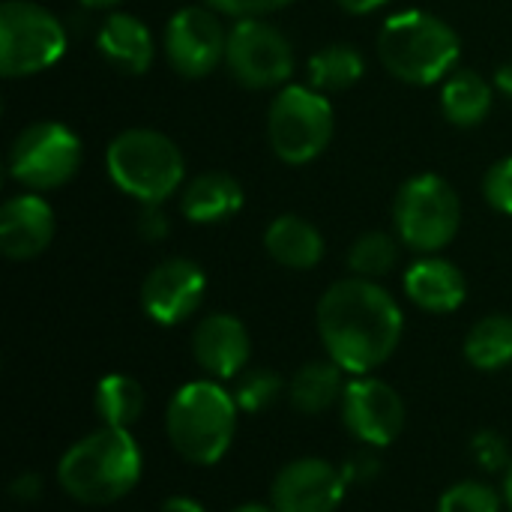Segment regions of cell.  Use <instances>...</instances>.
Segmentation results:
<instances>
[{
  "label": "cell",
  "mask_w": 512,
  "mask_h": 512,
  "mask_svg": "<svg viewBox=\"0 0 512 512\" xmlns=\"http://www.w3.org/2000/svg\"><path fill=\"white\" fill-rule=\"evenodd\" d=\"M315 324L327 357L351 378L381 369L405 333V315L393 294L360 276L339 279L321 294Z\"/></svg>",
  "instance_id": "obj_1"
},
{
  "label": "cell",
  "mask_w": 512,
  "mask_h": 512,
  "mask_svg": "<svg viewBox=\"0 0 512 512\" xmlns=\"http://www.w3.org/2000/svg\"><path fill=\"white\" fill-rule=\"evenodd\" d=\"M141 471L144 456L132 429L99 426L60 456L57 486L84 507H108L138 486Z\"/></svg>",
  "instance_id": "obj_2"
},
{
  "label": "cell",
  "mask_w": 512,
  "mask_h": 512,
  "mask_svg": "<svg viewBox=\"0 0 512 512\" xmlns=\"http://www.w3.org/2000/svg\"><path fill=\"white\" fill-rule=\"evenodd\" d=\"M237 402L219 381L201 378L183 384L165 411V435L174 453L195 465L210 468L222 462L237 435Z\"/></svg>",
  "instance_id": "obj_3"
},
{
  "label": "cell",
  "mask_w": 512,
  "mask_h": 512,
  "mask_svg": "<svg viewBox=\"0 0 512 512\" xmlns=\"http://www.w3.org/2000/svg\"><path fill=\"white\" fill-rule=\"evenodd\" d=\"M459 51V33L444 18L423 9L390 15L378 33V57L384 69L414 87H429L447 78Z\"/></svg>",
  "instance_id": "obj_4"
},
{
  "label": "cell",
  "mask_w": 512,
  "mask_h": 512,
  "mask_svg": "<svg viewBox=\"0 0 512 512\" xmlns=\"http://www.w3.org/2000/svg\"><path fill=\"white\" fill-rule=\"evenodd\" d=\"M111 183L138 204H162L186 183V159L180 147L156 129H123L105 150Z\"/></svg>",
  "instance_id": "obj_5"
},
{
  "label": "cell",
  "mask_w": 512,
  "mask_h": 512,
  "mask_svg": "<svg viewBox=\"0 0 512 512\" xmlns=\"http://www.w3.org/2000/svg\"><path fill=\"white\" fill-rule=\"evenodd\" d=\"M396 237L420 252L435 255L447 249L462 225V201L456 189L438 174H417L405 180L393 201Z\"/></svg>",
  "instance_id": "obj_6"
},
{
  "label": "cell",
  "mask_w": 512,
  "mask_h": 512,
  "mask_svg": "<svg viewBox=\"0 0 512 512\" xmlns=\"http://www.w3.org/2000/svg\"><path fill=\"white\" fill-rule=\"evenodd\" d=\"M336 129L330 99L306 84H285L267 111V138L285 165H306L318 159Z\"/></svg>",
  "instance_id": "obj_7"
},
{
  "label": "cell",
  "mask_w": 512,
  "mask_h": 512,
  "mask_svg": "<svg viewBox=\"0 0 512 512\" xmlns=\"http://www.w3.org/2000/svg\"><path fill=\"white\" fill-rule=\"evenodd\" d=\"M66 51V27L54 12L33 0H6L0 6V72L27 78L54 66Z\"/></svg>",
  "instance_id": "obj_8"
},
{
  "label": "cell",
  "mask_w": 512,
  "mask_h": 512,
  "mask_svg": "<svg viewBox=\"0 0 512 512\" xmlns=\"http://www.w3.org/2000/svg\"><path fill=\"white\" fill-rule=\"evenodd\" d=\"M81 159V138L69 126L57 120H36L9 144L6 168L18 186L30 192H48L66 186L78 174Z\"/></svg>",
  "instance_id": "obj_9"
},
{
  "label": "cell",
  "mask_w": 512,
  "mask_h": 512,
  "mask_svg": "<svg viewBox=\"0 0 512 512\" xmlns=\"http://www.w3.org/2000/svg\"><path fill=\"white\" fill-rule=\"evenodd\" d=\"M225 66L231 78L249 90L285 87L294 72V48L288 36L264 18H237L228 30Z\"/></svg>",
  "instance_id": "obj_10"
},
{
  "label": "cell",
  "mask_w": 512,
  "mask_h": 512,
  "mask_svg": "<svg viewBox=\"0 0 512 512\" xmlns=\"http://www.w3.org/2000/svg\"><path fill=\"white\" fill-rule=\"evenodd\" d=\"M339 414L351 438H357L369 450H384L396 444L408 423V408L396 387L372 375H360L345 384Z\"/></svg>",
  "instance_id": "obj_11"
},
{
  "label": "cell",
  "mask_w": 512,
  "mask_h": 512,
  "mask_svg": "<svg viewBox=\"0 0 512 512\" xmlns=\"http://www.w3.org/2000/svg\"><path fill=\"white\" fill-rule=\"evenodd\" d=\"M228 30L216 9L183 6L165 24V57L180 78H204L225 63Z\"/></svg>",
  "instance_id": "obj_12"
},
{
  "label": "cell",
  "mask_w": 512,
  "mask_h": 512,
  "mask_svg": "<svg viewBox=\"0 0 512 512\" xmlns=\"http://www.w3.org/2000/svg\"><path fill=\"white\" fill-rule=\"evenodd\" d=\"M348 480L342 468L327 459H294L270 486V507L276 512H336L345 501Z\"/></svg>",
  "instance_id": "obj_13"
},
{
  "label": "cell",
  "mask_w": 512,
  "mask_h": 512,
  "mask_svg": "<svg viewBox=\"0 0 512 512\" xmlns=\"http://www.w3.org/2000/svg\"><path fill=\"white\" fill-rule=\"evenodd\" d=\"M204 294H207V276L195 261L165 258L144 276L141 306L150 321L162 327H177L201 309Z\"/></svg>",
  "instance_id": "obj_14"
},
{
  "label": "cell",
  "mask_w": 512,
  "mask_h": 512,
  "mask_svg": "<svg viewBox=\"0 0 512 512\" xmlns=\"http://www.w3.org/2000/svg\"><path fill=\"white\" fill-rule=\"evenodd\" d=\"M192 357L198 369L213 381H231L246 372L252 357V339L237 315L213 312L192 330Z\"/></svg>",
  "instance_id": "obj_15"
},
{
  "label": "cell",
  "mask_w": 512,
  "mask_h": 512,
  "mask_svg": "<svg viewBox=\"0 0 512 512\" xmlns=\"http://www.w3.org/2000/svg\"><path fill=\"white\" fill-rule=\"evenodd\" d=\"M54 240V210L36 192H21L0 207V252L9 261L39 258Z\"/></svg>",
  "instance_id": "obj_16"
},
{
  "label": "cell",
  "mask_w": 512,
  "mask_h": 512,
  "mask_svg": "<svg viewBox=\"0 0 512 512\" xmlns=\"http://www.w3.org/2000/svg\"><path fill=\"white\" fill-rule=\"evenodd\" d=\"M402 285H405L408 300L417 309L432 312V315L456 312L465 303V297H468L465 273L453 261L438 258V255H426V258L414 261L405 270Z\"/></svg>",
  "instance_id": "obj_17"
},
{
  "label": "cell",
  "mask_w": 512,
  "mask_h": 512,
  "mask_svg": "<svg viewBox=\"0 0 512 512\" xmlns=\"http://www.w3.org/2000/svg\"><path fill=\"white\" fill-rule=\"evenodd\" d=\"M99 54L126 75H144L153 63L156 45L147 24L129 12H111L96 33Z\"/></svg>",
  "instance_id": "obj_18"
},
{
  "label": "cell",
  "mask_w": 512,
  "mask_h": 512,
  "mask_svg": "<svg viewBox=\"0 0 512 512\" xmlns=\"http://www.w3.org/2000/svg\"><path fill=\"white\" fill-rule=\"evenodd\" d=\"M243 207V186L228 171H204L183 183L180 210L195 225H213L231 219Z\"/></svg>",
  "instance_id": "obj_19"
},
{
  "label": "cell",
  "mask_w": 512,
  "mask_h": 512,
  "mask_svg": "<svg viewBox=\"0 0 512 512\" xmlns=\"http://www.w3.org/2000/svg\"><path fill=\"white\" fill-rule=\"evenodd\" d=\"M264 249L279 267L312 270L324 258V237L309 219H303L297 213H282L267 225Z\"/></svg>",
  "instance_id": "obj_20"
},
{
  "label": "cell",
  "mask_w": 512,
  "mask_h": 512,
  "mask_svg": "<svg viewBox=\"0 0 512 512\" xmlns=\"http://www.w3.org/2000/svg\"><path fill=\"white\" fill-rule=\"evenodd\" d=\"M345 369L336 366L330 357L327 360H312L306 366H300L288 384V402L294 411L306 414V417H318L327 414L330 408H336L342 402L345 393V381H342Z\"/></svg>",
  "instance_id": "obj_21"
},
{
  "label": "cell",
  "mask_w": 512,
  "mask_h": 512,
  "mask_svg": "<svg viewBox=\"0 0 512 512\" xmlns=\"http://www.w3.org/2000/svg\"><path fill=\"white\" fill-rule=\"evenodd\" d=\"M492 102H495V90L480 72L456 69L444 78L441 111L453 126H462V129L480 126L489 117Z\"/></svg>",
  "instance_id": "obj_22"
},
{
  "label": "cell",
  "mask_w": 512,
  "mask_h": 512,
  "mask_svg": "<svg viewBox=\"0 0 512 512\" xmlns=\"http://www.w3.org/2000/svg\"><path fill=\"white\" fill-rule=\"evenodd\" d=\"M93 411L102 426L132 429L144 414V387L129 375H105L93 390Z\"/></svg>",
  "instance_id": "obj_23"
},
{
  "label": "cell",
  "mask_w": 512,
  "mask_h": 512,
  "mask_svg": "<svg viewBox=\"0 0 512 512\" xmlns=\"http://www.w3.org/2000/svg\"><path fill=\"white\" fill-rule=\"evenodd\" d=\"M465 360L480 372L512 363V315H486L465 336Z\"/></svg>",
  "instance_id": "obj_24"
},
{
  "label": "cell",
  "mask_w": 512,
  "mask_h": 512,
  "mask_svg": "<svg viewBox=\"0 0 512 512\" xmlns=\"http://www.w3.org/2000/svg\"><path fill=\"white\" fill-rule=\"evenodd\" d=\"M309 84L321 93H339V90H348L354 87L363 72H366V63H363V54L354 48V45H327L321 48L318 54L309 57Z\"/></svg>",
  "instance_id": "obj_25"
},
{
  "label": "cell",
  "mask_w": 512,
  "mask_h": 512,
  "mask_svg": "<svg viewBox=\"0 0 512 512\" xmlns=\"http://www.w3.org/2000/svg\"><path fill=\"white\" fill-rule=\"evenodd\" d=\"M399 264V237L387 231H366L348 249V267L360 279H381Z\"/></svg>",
  "instance_id": "obj_26"
},
{
  "label": "cell",
  "mask_w": 512,
  "mask_h": 512,
  "mask_svg": "<svg viewBox=\"0 0 512 512\" xmlns=\"http://www.w3.org/2000/svg\"><path fill=\"white\" fill-rule=\"evenodd\" d=\"M234 381V402L246 414H261L273 408L285 390V381L273 369H246Z\"/></svg>",
  "instance_id": "obj_27"
},
{
  "label": "cell",
  "mask_w": 512,
  "mask_h": 512,
  "mask_svg": "<svg viewBox=\"0 0 512 512\" xmlns=\"http://www.w3.org/2000/svg\"><path fill=\"white\" fill-rule=\"evenodd\" d=\"M504 498L480 480H462L438 498V512H501Z\"/></svg>",
  "instance_id": "obj_28"
},
{
  "label": "cell",
  "mask_w": 512,
  "mask_h": 512,
  "mask_svg": "<svg viewBox=\"0 0 512 512\" xmlns=\"http://www.w3.org/2000/svg\"><path fill=\"white\" fill-rule=\"evenodd\" d=\"M471 459H474L483 471H489V474L507 471L512 465L510 444H507L504 435H498V432H492V429H483V432H477V435L471 438Z\"/></svg>",
  "instance_id": "obj_29"
},
{
  "label": "cell",
  "mask_w": 512,
  "mask_h": 512,
  "mask_svg": "<svg viewBox=\"0 0 512 512\" xmlns=\"http://www.w3.org/2000/svg\"><path fill=\"white\" fill-rule=\"evenodd\" d=\"M483 195L492 210L512 216V156H504L495 165H489L483 177Z\"/></svg>",
  "instance_id": "obj_30"
},
{
  "label": "cell",
  "mask_w": 512,
  "mask_h": 512,
  "mask_svg": "<svg viewBox=\"0 0 512 512\" xmlns=\"http://www.w3.org/2000/svg\"><path fill=\"white\" fill-rule=\"evenodd\" d=\"M291 3L294 0H207L210 9H216L222 15H234V18H261V15L279 12Z\"/></svg>",
  "instance_id": "obj_31"
},
{
  "label": "cell",
  "mask_w": 512,
  "mask_h": 512,
  "mask_svg": "<svg viewBox=\"0 0 512 512\" xmlns=\"http://www.w3.org/2000/svg\"><path fill=\"white\" fill-rule=\"evenodd\" d=\"M171 231V222L162 210V204H141V213H138V234L147 240V243H159L162 237H168Z\"/></svg>",
  "instance_id": "obj_32"
},
{
  "label": "cell",
  "mask_w": 512,
  "mask_h": 512,
  "mask_svg": "<svg viewBox=\"0 0 512 512\" xmlns=\"http://www.w3.org/2000/svg\"><path fill=\"white\" fill-rule=\"evenodd\" d=\"M378 471H381V462H378L372 453H357V456H351V459L342 465V474H345L348 486H351V483H369V480L378 477Z\"/></svg>",
  "instance_id": "obj_33"
},
{
  "label": "cell",
  "mask_w": 512,
  "mask_h": 512,
  "mask_svg": "<svg viewBox=\"0 0 512 512\" xmlns=\"http://www.w3.org/2000/svg\"><path fill=\"white\" fill-rule=\"evenodd\" d=\"M9 498L15 504H33L42 498V477L36 471H24L9 483Z\"/></svg>",
  "instance_id": "obj_34"
},
{
  "label": "cell",
  "mask_w": 512,
  "mask_h": 512,
  "mask_svg": "<svg viewBox=\"0 0 512 512\" xmlns=\"http://www.w3.org/2000/svg\"><path fill=\"white\" fill-rule=\"evenodd\" d=\"M159 512H207V507L195 498H186V495H171L162 501Z\"/></svg>",
  "instance_id": "obj_35"
},
{
  "label": "cell",
  "mask_w": 512,
  "mask_h": 512,
  "mask_svg": "<svg viewBox=\"0 0 512 512\" xmlns=\"http://www.w3.org/2000/svg\"><path fill=\"white\" fill-rule=\"evenodd\" d=\"M345 12H351V15H369V12H375V9H381L387 0H336Z\"/></svg>",
  "instance_id": "obj_36"
},
{
  "label": "cell",
  "mask_w": 512,
  "mask_h": 512,
  "mask_svg": "<svg viewBox=\"0 0 512 512\" xmlns=\"http://www.w3.org/2000/svg\"><path fill=\"white\" fill-rule=\"evenodd\" d=\"M495 87L507 96L512 102V63H504V66H498V72H495Z\"/></svg>",
  "instance_id": "obj_37"
},
{
  "label": "cell",
  "mask_w": 512,
  "mask_h": 512,
  "mask_svg": "<svg viewBox=\"0 0 512 512\" xmlns=\"http://www.w3.org/2000/svg\"><path fill=\"white\" fill-rule=\"evenodd\" d=\"M504 504L512 512V465L507 468V474H504Z\"/></svg>",
  "instance_id": "obj_38"
},
{
  "label": "cell",
  "mask_w": 512,
  "mask_h": 512,
  "mask_svg": "<svg viewBox=\"0 0 512 512\" xmlns=\"http://www.w3.org/2000/svg\"><path fill=\"white\" fill-rule=\"evenodd\" d=\"M87 9H111V6H117L120 0H81Z\"/></svg>",
  "instance_id": "obj_39"
},
{
  "label": "cell",
  "mask_w": 512,
  "mask_h": 512,
  "mask_svg": "<svg viewBox=\"0 0 512 512\" xmlns=\"http://www.w3.org/2000/svg\"><path fill=\"white\" fill-rule=\"evenodd\" d=\"M231 512H276L270 504H243V507H237V510Z\"/></svg>",
  "instance_id": "obj_40"
}]
</instances>
